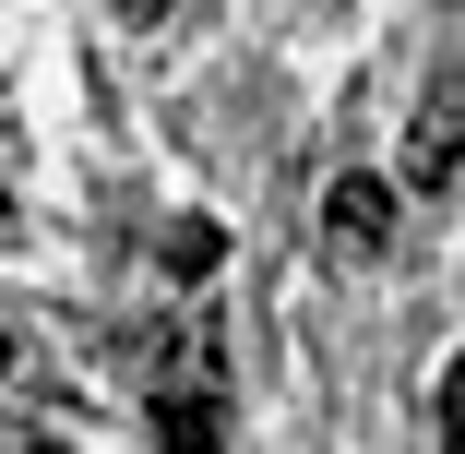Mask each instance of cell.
I'll return each instance as SVG.
<instances>
[{"label":"cell","mask_w":465,"mask_h":454,"mask_svg":"<svg viewBox=\"0 0 465 454\" xmlns=\"http://www.w3.org/2000/svg\"><path fill=\"white\" fill-rule=\"evenodd\" d=\"M0 227H13V167H0Z\"/></svg>","instance_id":"ba28073f"},{"label":"cell","mask_w":465,"mask_h":454,"mask_svg":"<svg viewBox=\"0 0 465 454\" xmlns=\"http://www.w3.org/2000/svg\"><path fill=\"white\" fill-rule=\"evenodd\" d=\"M36 454H60V442H36Z\"/></svg>","instance_id":"30bf717a"},{"label":"cell","mask_w":465,"mask_h":454,"mask_svg":"<svg viewBox=\"0 0 465 454\" xmlns=\"http://www.w3.org/2000/svg\"><path fill=\"white\" fill-rule=\"evenodd\" d=\"M155 263H167L179 288H203L215 263H227V227H215V216H167V239H155Z\"/></svg>","instance_id":"5b68a950"},{"label":"cell","mask_w":465,"mask_h":454,"mask_svg":"<svg viewBox=\"0 0 465 454\" xmlns=\"http://www.w3.org/2000/svg\"><path fill=\"white\" fill-rule=\"evenodd\" d=\"M430 430H441V454H465V358H441V395H430Z\"/></svg>","instance_id":"8992f818"},{"label":"cell","mask_w":465,"mask_h":454,"mask_svg":"<svg viewBox=\"0 0 465 454\" xmlns=\"http://www.w3.org/2000/svg\"><path fill=\"white\" fill-rule=\"evenodd\" d=\"M143 371H155V395H215L227 383V347H215V323H167Z\"/></svg>","instance_id":"3957f363"},{"label":"cell","mask_w":465,"mask_h":454,"mask_svg":"<svg viewBox=\"0 0 465 454\" xmlns=\"http://www.w3.org/2000/svg\"><path fill=\"white\" fill-rule=\"evenodd\" d=\"M322 239H334L346 263H382V251H394V179H370V167H346L334 192H322Z\"/></svg>","instance_id":"7a4b0ae2"},{"label":"cell","mask_w":465,"mask_h":454,"mask_svg":"<svg viewBox=\"0 0 465 454\" xmlns=\"http://www.w3.org/2000/svg\"><path fill=\"white\" fill-rule=\"evenodd\" d=\"M0 383H13V335H0Z\"/></svg>","instance_id":"9c48e42d"},{"label":"cell","mask_w":465,"mask_h":454,"mask_svg":"<svg viewBox=\"0 0 465 454\" xmlns=\"http://www.w3.org/2000/svg\"><path fill=\"white\" fill-rule=\"evenodd\" d=\"M155 442L167 454H227V407L215 395H155Z\"/></svg>","instance_id":"277c9868"},{"label":"cell","mask_w":465,"mask_h":454,"mask_svg":"<svg viewBox=\"0 0 465 454\" xmlns=\"http://www.w3.org/2000/svg\"><path fill=\"white\" fill-rule=\"evenodd\" d=\"M465 179V72H441L406 120V192H453Z\"/></svg>","instance_id":"6da1fadb"},{"label":"cell","mask_w":465,"mask_h":454,"mask_svg":"<svg viewBox=\"0 0 465 454\" xmlns=\"http://www.w3.org/2000/svg\"><path fill=\"white\" fill-rule=\"evenodd\" d=\"M179 13V0H120V25H167Z\"/></svg>","instance_id":"52a82bcc"}]
</instances>
